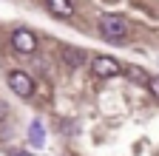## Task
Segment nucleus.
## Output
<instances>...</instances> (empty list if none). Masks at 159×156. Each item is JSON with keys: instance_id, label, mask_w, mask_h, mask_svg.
<instances>
[{"instance_id": "obj_1", "label": "nucleus", "mask_w": 159, "mask_h": 156, "mask_svg": "<svg viewBox=\"0 0 159 156\" xmlns=\"http://www.w3.org/2000/svg\"><path fill=\"white\" fill-rule=\"evenodd\" d=\"M128 20L122 14H102L99 17V34H102V40H108V43H125L128 40Z\"/></svg>"}, {"instance_id": "obj_2", "label": "nucleus", "mask_w": 159, "mask_h": 156, "mask_svg": "<svg viewBox=\"0 0 159 156\" xmlns=\"http://www.w3.org/2000/svg\"><path fill=\"white\" fill-rule=\"evenodd\" d=\"M119 71H122V65H119L114 57H105V54H97L91 60V74L97 77V80H111V77H116Z\"/></svg>"}, {"instance_id": "obj_3", "label": "nucleus", "mask_w": 159, "mask_h": 156, "mask_svg": "<svg viewBox=\"0 0 159 156\" xmlns=\"http://www.w3.org/2000/svg\"><path fill=\"white\" fill-rule=\"evenodd\" d=\"M9 88H11L17 96L29 100V96L34 94V80H31L26 71H11V74H9Z\"/></svg>"}, {"instance_id": "obj_4", "label": "nucleus", "mask_w": 159, "mask_h": 156, "mask_svg": "<svg viewBox=\"0 0 159 156\" xmlns=\"http://www.w3.org/2000/svg\"><path fill=\"white\" fill-rule=\"evenodd\" d=\"M11 48L20 54H34L37 51V37L29 29H14L11 31Z\"/></svg>"}, {"instance_id": "obj_5", "label": "nucleus", "mask_w": 159, "mask_h": 156, "mask_svg": "<svg viewBox=\"0 0 159 156\" xmlns=\"http://www.w3.org/2000/svg\"><path fill=\"white\" fill-rule=\"evenodd\" d=\"M46 6H48V11L54 14V17H71L74 14V6H71V0H46Z\"/></svg>"}, {"instance_id": "obj_6", "label": "nucleus", "mask_w": 159, "mask_h": 156, "mask_svg": "<svg viewBox=\"0 0 159 156\" xmlns=\"http://www.w3.org/2000/svg\"><path fill=\"white\" fill-rule=\"evenodd\" d=\"M63 60H66L68 65H83V63H85V54L80 51V48H66V51H63Z\"/></svg>"}, {"instance_id": "obj_7", "label": "nucleus", "mask_w": 159, "mask_h": 156, "mask_svg": "<svg viewBox=\"0 0 159 156\" xmlns=\"http://www.w3.org/2000/svg\"><path fill=\"white\" fill-rule=\"evenodd\" d=\"M128 80H134V82H142V85H148V80H151V77H148V74H145L142 68H136V65H134V68H128Z\"/></svg>"}, {"instance_id": "obj_8", "label": "nucleus", "mask_w": 159, "mask_h": 156, "mask_svg": "<svg viewBox=\"0 0 159 156\" xmlns=\"http://www.w3.org/2000/svg\"><path fill=\"white\" fill-rule=\"evenodd\" d=\"M29 136H31V142H34V145H40V142H43V128H40V122H34V125H31Z\"/></svg>"}, {"instance_id": "obj_9", "label": "nucleus", "mask_w": 159, "mask_h": 156, "mask_svg": "<svg viewBox=\"0 0 159 156\" xmlns=\"http://www.w3.org/2000/svg\"><path fill=\"white\" fill-rule=\"evenodd\" d=\"M148 91L159 100V77H151V80H148Z\"/></svg>"}, {"instance_id": "obj_10", "label": "nucleus", "mask_w": 159, "mask_h": 156, "mask_svg": "<svg viewBox=\"0 0 159 156\" xmlns=\"http://www.w3.org/2000/svg\"><path fill=\"white\" fill-rule=\"evenodd\" d=\"M3 114H6V105H0V116H3Z\"/></svg>"}, {"instance_id": "obj_11", "label": "nucleus", "mask_w": 159, "mask_h": 156, "mask_svg": "<svg viewBox=\"0 0 159 156\" xmlns=\"http://www.w3.org/2000/svg\"><path fill=\"white\" fill-rule=\"evenodd\" d=\"M11 156H31V153H11Z\"/></svg>"}]
</instances>
